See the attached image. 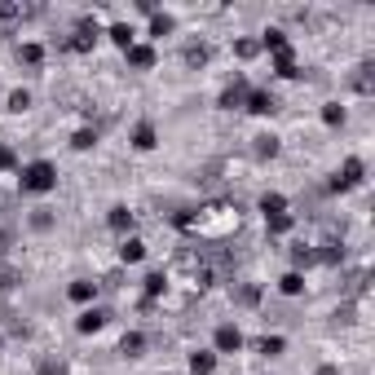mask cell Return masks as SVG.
<instances>
[{
    "label": "cell",
    "mask_w": 375,
    "mask_h": 375,
    "mask_svg": "<svg viewBox=\"0 0 375 375\" xmlns=\"http://www.w3.org/2000/svg\"><path fill=\"white\" fill-rule=\"evenodd\" d=\"M260 212H265V217H279V212H287V199L283 194H260Z\"/></svg>",
    "instance_id": "24"
},
{
    "label": "cell",
    "mask_w": 375,
    "mask_h": 375,
    "mask_svg": "<svg viewBox=\"0 0 375 375\" xmlns=\"http://www.w3.org/2000/svg\"><path fill=\"white\" fill-rule=\"evenodd\" d=\"M9 287H18V269L0 265V291H9Z\"/></svg>",
    "instance_id": "36"
},
{
    "label": "cell",
    "mask_w": 375,
    "mask_h": 375,
    "mask_svg": "<svg viewBox=\"0 0 375 375\" xmlns=\"http://www.w3.org/2000/svg\"><path fill=\"white\" fill-rule=\"evenodd\" d=\"M353 89L357 93H371L375 84H371V67H357V75H353Z\"/></svg>",
    "instance_id": "35"
},
{
    "label": "cell",
    "mask_w": 375,
    "mask_h": 375,
    "mask_svg": "<svg viewBox=\"0 0 375 375\" xmlns=\"http://www.w3.org/2000/svg\"><path fill=\"white\" fill-rule=\"evenodd\" d=\"M9 243H13V234H9V230H0V256L9 252Z\"/></svg>",
    "instance_id": "38"
},
{
    "label": "cell",
    "mask_w": 375,
    "mask_h": 375,
    "mask_svg": "<svg viewBox=\"0 0 375 375\" xmlns=\"http://www.w3.org/2000/svg\"><path fill=\"white\" fill-rule=\"evenodd\" d=\"M234 53L248 62V58H256V53H260V44H256V40H234Z\"/></svg>",
    "instance_id": "33"
},
{
    "label": "cell",
    "mask_w": 375,
    "mask_h": 375,
    "mask_svg": "<svg viewBox=\"0 0 375 375\" xmlns=\"http://www.w3.org/2000/svg\"><path fill=\"white\" fill-rule=\"evenodd\" d=\"M239 225H243V212H239V203H225V199H217V203H203V208L182 212V217H177V230L199 234V239H208V243H221V239L239 234Z\"/></svg>",
    "instance_id": "1"
},
{
    "label": "cell",
    "mask_w": 375,
    "mask_h": 375,
    "mask_svg": "<svg viewBox=\"0 0 375 375\" xmlns=\"http://www.w3.org/2000/svg\"><path fill=\"white\" fill-rule=\"evenodd\" d=\"M190 371L194 375H212V371H217V353H190Z\"/></svg>",
    "instance_id": "17"
},
{
    "label": "cell",
    "mask_w": 375,
    "mask_h": 375,
    "mask_svg": "<svg viewBox=\"0 0 375 375\" xmlns=\"http://www.w3.org/2000/svg\"><path fill=\"white\" fill-rule=\"evenodd\" d=\"M256 155H260V159H274V155H279V137H274V133L256 137Z\"/></svg>",
    "instance_id": "29"
},
{
    "label": "cell",
    "mask_w": 375,
    "mask_h": 375,
    "mask_svg": "<svg viewBox=\"0 0 375 375\" xmlns=\"http://www.w3.org/2000/svg\"><path fill=\"white\" fill-rule=\"evenodd\" d=\"M0 172H18V155L9 146H0Z\"/></svg>",
    "instance_id": "34"
},
{
    "label": "cell",
    "mask_w": 375,
    "mask_h": 375,
    "mask_svg": "<svg viewBox=\"0 0 375 375\" xmlns=\"http://www.w3.org/2000/svg\"><path fill=\"white\" fill-rule=\"evenodd\" d=\"M97 18H80L75 23V31H71V40L62 44V49H71V53H93V44H97Z\"/></svg>",
    "instance_id": "3"
},
{
    "label": "cell",
    "mask_w": 375,
    "mask_h": 375,
    "mask_svg": "<svg viewBox=\"0 0 375 375\" xmlns=\"http://www.w3.org/2000/svg\"><path fill=\"white\" fill-rule=\"evenodd\" d=\"M36 13V5H9V0H0V23H23Z\"/></svg>",
    "instance_id": "16"
},
{
    "label": "cell",
    "mask_w": 375,
    "mask_h": 375,
    "mask_svg": "<svg viewBox=\"0 0 375 375\" xmlns=\"http://www.w3.org/2000/svg\"><path fill=\"white\" fill-rule=\"evenodd\" d=\"M279 287H283V296H300V291H305V274H296V269H291V274H283V279H279Z\"/></svg>",
    "instance_id": "22"
},
{
    "label": "cell",
    "mask_w": 375,
    "mask_h": 375,
    "mask_svg": "<svg viewBox=\"0 0 375 375\" xmlns=\"http://www.w3.org/2000/svg\"><path fill=\"white\" fill-rule=\"evenodd\" d=\"M124 58H128V67H133V71H151V67H155V49H151V44L124 49Z\"/></svg>",
    "instance_id": "9"
},
{
    "label": "cell",
    "mask_w": 375,
    "mask_h": 375,
    "mask_svg": "<svg viewBox=\"0 0 375 375\" xmlns=\"http://www.w3.org/2000/svg\"><path fill=\"white\" fill-rule=\"evenodd\" d=\"M291 265H296V274H300V269H309V265H318V252L300 243V248H291Z\"/></svg>",
    "instance_id": "21"
},
{
    "label": "cell",
    "mask_w": 375,
    "mask_h": 375,
    "mask_svg": "<svg viewBox=\"0 0 375 375\" xmlns=\"http://www.w3.org/2000/svg\"><path fill=\"white\" fill-rule=\"evenodd\" d=\"M243 110H252V115H269V110H279V102H274L269 89H252V93H248V106H243Z\"/></svg>",
    "instance_id": "8"
},
{
    "label": "cell",
    "mask_w": 375,
    "mask_h": 375,
    "mask_svg": "<svg viewBox=\"0 0 375 375\" xmlns=\"http://www.w3.org/2000/svg\"><path fill=\"white\" fill-rule=\"evenodd\" d=\"M274 71H279L283 80H296V75H300V67H296V53H291V44L274 53Z\"/></svg>",
    "instance_id": "10"
},
{
    "label": "cell",
    "mask_w": 375,
    "mask_h": 375,
    "mask_svg": "<svg viewBox=\"0 0 375 375\" xmlns=\"http://www.w3.org/2000/svg\"><path fill=\"white\" fill-rule=\"evenodd\" d=\"M283 345H287L283 336H260V340H256V349L265 353V357H279V353H283Z\"/></svg>",
    "instance_id": "25"
},
{
    "label": "cell",
    "mask_w": 375,
    "mask_h": 375,
    "mask_svg": "<svg viewBox=\"0 0 375 375\" xmlns=\"http://www.w3.org/2000/svg\"><path fill=\"white\" fill-rule=\"evenodd\" d=\"M67 296H71L75 305H89V300L97 296V283H93V279H75V283L67 287Z\"/></svg>",
    "instance_id": "14"
},
{
    "label": "cell",
    "mask_w": 375,
    "mask_h": 375,
    "mask_svg": "<svg viewBox=\"0 0 375 375\" xmlns=\"http://www.w3.org/2000/svg\"><path fill=\"white\" fill-rule=\"evenodd\" d=\"M248 93H252V84H248V80L239 75L234 84L221 93V110H243V106H248Z\"/></svg>",
    "instance_id": "6"
},
{
    "label": "cell",
    "mask_w": 375,
    "mask_h": 375,
    "mask_svg": "<svg viewBox=\"0 0 375 375\" xmlns=\"http://www.w3.org/2000/svg\"><path fill=\"white\" fill-rule=\"evenodd\" d=\"M322 124H327V128H340V124H345V106H340V102H327V106H322Z\"/></svg>",
    "instance_id": "27"
},
{
    "label": "cell",
    "mask_w": 375,
    "mask_h": 375,
    "mask_svg": "<svg viewBox=\"0 0 375 375\" xmlns=\"http://www.w3.org/2000/svg\"><path fill=\"white\" fill-rule=\"evenodd\" d=\"M71 146H75V151H93V146H97V133H93V128H80Z\"/></svg>",
    "instance_id": "30"
},
{
    "label": "cell",
    "mask_w": 375,
    "mask_h": 375,
    "mask_svg": "<svg viewBox=\"0 0 375 375\" xmlns=\"http://www.w3.org/2000/svg\"><path fill=\"white\" fill-rule=\"evenodd\" d=\"M208 58H212V49H208L203 40H194V44L182 49V62H186L190 71H203V67H208Z\"/></svg>",
    "instance_id": "7"
},
{
    "label": "cell",
    "mask_w": 375,
    "mask_h": 375,
    "mask_svg": "<svg viewBox=\"0 0 375 375\" xmlns=\"http://www.w3.org/2000/svg\"><path fill=\"white\" fill-rule=\"evenodd\" d=\"M18 186L27 194H49V190L58 186V168L49 164V159H31L27 168H18Z\"/></svg>",
    "instance_id": "2"
},
{
    "label": "cell",
    "mask_w": 375,
    "mask_h": 375,
    "mask_svg": "<svg viewBox=\"0 0 375 375\" xmlns=\"http://www.w3.org/2000/svg\"><path fill=\"white\" fill-rule=\"evenodd\" d=\"M234 296H239V305H256V300H260V291H256V287H248V283H243V287L234 291Z\"/></svg>",
    "instance_id": "37"
},
{
    "label": "cell",
    "mask_w": 375,
    "mask_h": 375,
    "mask_svg": "<svg viewBox=\"0 0 375 375\" xmlns=\"http://www.w3.org/2000/svg\"><path fill=\"white\" fill-rule=\"evenodd\" d=\"M137 260H146V243L141 239H124L120 243V265H137Z\"/></svg>",
    "instance_id": "11"
},
{
    "label": "cell",
    "mask_w": 375,
    "mask_h": 375,
    "mask_svg": "<svg viewBox=\"0 0 375 375\" xmlns=\"http://www.w3.org/2000/svg\"><path fill=\"white\" fill-rule=\"evenodd\" d=\"M0 345H5V331H0Z\"/></svg>",
    "instance_id": "40"
},
{
    "label": "cell",
    "mask_w": 375,
    "mask_h": 375,
    "mask_svg": "<svg viewBox=\"0 0 375 375\" xmlns=\"http://www.w3.org/2000/svg\"><path fill=\"white\" fill-rule=\"evenodd\" d=\"M133 146H137V151H155V146H159V141H155V124H151V120H141V124L133 128Z\"/></svg>",
    "instance_id": "15"
},
{
    "label": "cell",
    "mask_w": 375,
    "mask_h": 375,
    "mask_svg": "<svg viewBox=\"0 0 375 375\" xmlns=\"http://www.w3.org/2000/svg\"><path fill=\"white\" fill-rule=\"evenodd\" d=\"M212 345H217V353H239L243 349V331L234 327V322H221L217 336H212Z\"/></svg>",
    "instance_id": "5"
},
{
    "label": "cell",
    "mask_w": 375,
    "mask_h": 375,
    "mask_svg": "<svg viewBox=\"0 0 375 375\" xmlns=\"http://www.w3.org/2000/svg\"><path fill=\"white\" fill-rule=\"evenodd\" d=\"M36 375H67V362H62V357H40V367H36Z\"/></svg>",
    "instance_id": "28"
},
{
    "label": "cell",
    "mask_w": 375,
    "mask_h": 375,
    "mask_svg": "<svg viewBox=\"0 0 375 375\" xmlns=\"http://www.w3.org/2000/svg\"><path fill=\"white\" fill-rule=\"evenodd\" d=\"M31 230H40V234H44V230H53V217H49L44 208H36V212H31Z\"/></svg>",
    "instance_id": "32"
},
{
    "label": "cell",
    "mask_w": 375,
    "mask_h": 375,
    "mask_svg": "<svg viewBox=\"0 0 375 375\" xmlns=\"http://www.w3.org/2000/svg\"><path fill=\"white\" fill-rule=\"evenodd\" d=\"M102 322H106L102 309H84V314H80V322H75V331H80V336H93V331H102Z\"/></svg>",
    "instance_id": "12"
},
{
    "label": "cell",
    "mask_w": 375,
    "mask_h": 375,
    "mask_svg": "<svg viewBox=\"0 0 375 375\" xmlns=\"http://www.w3.org/2000/svg\"><path fill=\"white\" fill-rule=\"evenodd\" d=\"M318 375H340V371L336 367H318Z\"/></svg>",
    "instance_id": "39"
},
{
    "label": "cell",
    "mask_w": 375,
    "mask_h": 375,
    "mask_svg": "<svg viewBox=\"0 0 375 375\" xmlns=\"http://www.w3.org/2000/svg\"><path fill=\"white\" fill-rule=\"evenodd\" d=\"M27 106H31V93H27V89H13V93H9V110H18V115H23Z\"/></svg>",
    "instance_id": "31"
},
{
    "label": "cell",
    "mask_w": 375,
    "mask_h": 375,
    "mask_svg": "<svg viewBox=\"0 0 375 375\" xmlns=\"http://www.w3.org/2000/svg\"><path fill=\"white\" fill-rule=\"evenodd\" d=\"M133 221H137V217H133V212H128L124 203H120V208H110V217H106V225H110L115 234H128V230H133Z\"/></svg>",
    "instance_id": "13"
},
{
    "label": "cell",
    "mask_w": 375,
    "mask_h": 375,
    "mask_svg": "<svg viewBox=\"0 0 375 375\" xmlns=\"http://www.w3.org/2000/svg\"><path fill=\"white\" fill-rule=\"evenodd\" d=\"M172 27H177V23H172V13H151V36H155V40L172 36Z\"/></svg>",
    "instance_id": "19"
},
{
    "label": "cell",
    "mask_w": 375,
    "mask_h": 375,
    "mask_svg": "<svg viewBox=\"0 0 375 375\" xmlns=\"http://www.w3.org/2000/svg\"><path fill=\"white\" fill-rule=\"evenodd\" d=\"M18 58L27 62V67H40V62H44V44H36V40H27V44H18Z\"/></svg>",
    "instance_id": "20"
},
{
    "label": "cell",
    "mask_w": 375,
    "mask_h": 375,
    "mask_svg": "<svg viewBox=\"0 0 375 375\" xmlns=\"http://www.w3.org/2000/svg\"><path fill=\"white\" fill-rule=\"evenodd\" d=\"M141 349H146V336H141V331H128V336L120 340V353H124V357H141Z\"/></svg>",
    "instance_id": "18"
},
{
    "label": "cell",
    "mask_w": 375,
    "mask_h": 375,
    "mask_svg": "<svg viewBox=\"0 0 375 375\" xmlns=\"http://www.w3.org/2000/svg\"><path fill=\"white\" fill-rule=\"evenodd\" d=\"M106 36H110V40H115L120 49H133V44H137V40H133V27H128V23H115V27H110V31H106Z\"/></svg>",
    "instance_id": "23"
},
{
    "label": "cell",
    "mask_w": 375,
    "mask_h": 375,
    "mask_svg": "<svg viewBox=\"0 0 375 375\" xmlns=\"http://www.w3.org/2000/svg\"><path fill=\"white\" fill-rule=\"evenodd\" d=\"M362 177H367V164L357 155H349L345 164H340V172L331 177V190L340 194V190H353V186H362Z\"/></svg>",
    "instance_id": "4"
},
{
    "label": "cell",
    "mask_w": 375,
    "mask_h": 375,
    "mask_svg": "<svg viewBox=\"0 0 375 375\" xmlns=\"http://www.w3.org/2000/svg\"><path fill=\"white\" fill-rule=\"evenodd\" d=\"M291 225H296V221H291V212H279V217H265V230H269V234H287Z\"/></svg>",
    "instance_id": "26"
}]
</instances>
